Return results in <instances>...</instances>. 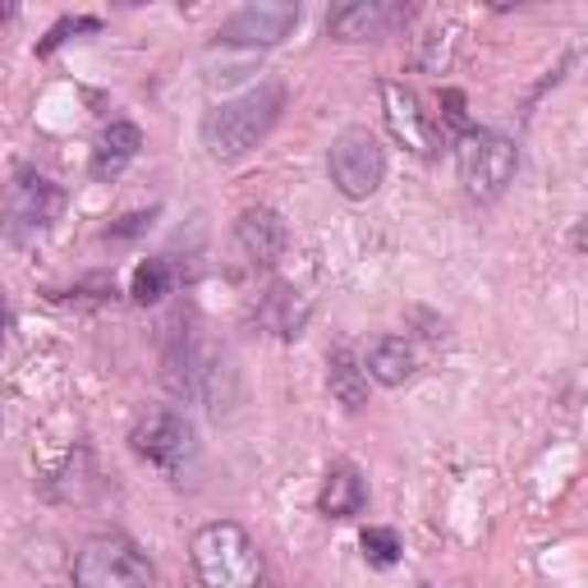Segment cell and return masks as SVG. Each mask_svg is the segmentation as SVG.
Instances as JSON below:
<instances>
[{
	"mask_svg": "<svg viewBox=\"0 0 588 588\" xmlns=\"http://www.w3.org/2000/svg\"><path fill=\"white\" fill-rule=\"evenodd\" d=\"M65 212V189L38 175V171H19L10 184H6V231L14 244H28L46 235L55 221Z\"/></svg>",
	"mask_w": 588,
	"mask_h": 588,
	"instance_id": "7",
	"label": "cell"
},
{
	"mask_svg": "<svg viewBox=\"0 0 588 588\" xmlns=\"http://www.w3.org/2000/svg\"><path fill=\"white\" fill-rule=\"evenodd\" d=\"M189 556L203 588H263V556L248 528H239L235 520L203 524L189 543Z\"/></svg>",
	"mask_w": 588,
	"mask_h": 588,
	"instance_id": "2",
	"label": "cell"
},
{
	"mask_svg": "<svg viewBox=\"0 0 588 588\" xmlns=\"http://www.w3.org/2000/svg\"><path fill=\"white\" fill-rule=\"evenodd\" d=\"M138 148H143V129H138L133 120H110L101 133H97V148H93V180H120L125 165L138 157Z\"/></svg>",
	"mask_w": 588,
	"mask_h": 588,
	"instance_id": "12",
	"label": "cell"
},
{
	"mask_svg": "<svg viewBox=\"0 0 588 588\" xmlns=\"http://www.w3.org/2000/svg\"><path fill=\"white\" fill-rule=\"evenodd\" d=\"M0 350H6V313H0Z\"/></svg>",
	"mask_w": 588,
	"mask_h": 588,
	"instance_id": "22",
	"label": "cell"
},
{
	"mask_svg": "<svg viewBox=\"0 0 588 588\" xmlns=\"http://www.w3.org/2000/svg\"><path fill=\"white\" fill-rule=\"evenodd\" d=\"M363 373L382 386H405L418 373V354L405 335H382V341H373L368 359H363Z\"/></svg>",
	"mask_w": 588,
	"mask_h": 588,
	"instance_id": "14",
	"label": "cell"
},
{
	"mask_svg": "<svg viewBox=\"0 0 588 588\" xmlns=\"http://www.w3.org/2000/svg\"><path fill=\"white\" fill-rule=\"evenodd\" d=\"M418 588H432V584H418Z\"/></svg>",
	"mask_w": 588,
	"mask_h": 588,
	"instance_id": "23",
	"label": "cell"
},
{
	"mask_svg": "<svg viewBox=\"0 0 588 588\" xmlns=\"http://www.w3.org/2000/svg\"><path fill=\"white\" fill-rule=\"evenodd\" d=\"M281 110H286V88L276 78H263L254 88H244L239 97H226L207 110L203 116V148L216 161H239L276 129Z\"/></svg>",
	"mask_w": 588,
	"mask_h": 588,
	"instance_id": "1",
	"label": "cell"
},
{
	"mask_svg": "<svg viewBox=\"0 0 588 588\" xmlns=\"http://www.w3.org/2000/svg\"><path fill=\"white\" fill-rule=\"evenodd\" d=\"M97 28H101V19H61V23H55L51 33L38 42V55H51L55 46H65L74 33H97Z\"/></svg>",
	"mask_w": 588,
	"mask_h": 588,
	"instance_id": "19",
	"label": "cell"
},
{
	"mask_svg": "<svg viewBox=\"0 0 588 588\" xmlns=\"http://www.w3.org/2000/svg\"><path fill=\"white\" fill-rule=\"evenodd\" d=\"M327 382H331V396L341 400L350 414L368 405V373H363V363H359L350 350H335V354H331Z\"/></svg>",
	"mask_w": 588,
	"mask_h": 588,
	"instance_id": "16",
	"label": "cell"
},
{
	"mask_svg": "<svg viewBox=\"0 0 588 588\" xmlns=\"http://www.w3.org/2000/svg\"><path fill=\"white\" fill-rule=\"evenodd\" d=\"M409 10L405 6H386V0H345L327 14V33L335 42H368L382 38L386 28H396Z\"/></svg>",
	"mask_w": 588,
	"mask_h": 588,
	"instance_id": "11",
	"label": "cell"
},
{
	"mask_svg": "<svg viewBox=\"0 0 588 588\" xmlns=\"http://www.w3.org/2000/svg\"><path fill=\"white\" fill-rule=\"evenodd\" d=\"M148 221H152L148 212H133V216H125V226H110L106 235H110V239H125V235H138V231H143V226H148Z\"/></svg>",
	"mask_w": 588,
	"mask_h": 588,
	"instance_id": "21",
	"label": "cell"
},
{
	"mask_svg": "<svg viewBox=\"0 0 588 588\" xmlns=\"http://www.w3.org/2000/svg\"><path fill=\"white\" fill-rule=\"evenodd\" d=\"M129 295H133V303H161L165 295H171V267H165L161 258L138 263L133 281H129Z\"/></svg>",
	"mask_w": 588,
	"mask_h": 588,
	"instance_id": "17",
	"label": "cell"
},
{
	"mask_svg": "<svg viewBox=\"0 0 588 588\" xmlns=\"http://www.w3.org/2000/svg\"><path fill=\"white\" fill-rule=\"evenodd\" d=\"M441 106H446V125H451V129H460V133H464V129H473V125H469V116H464V93L446 88V93H441Z\"/></svg>",
	"mask_w": 588,
	"mask_h": 588,
	"instance_id": "20",
	"label": "cell"
},
{
	"mask_svg": "<svg viewBox=\"0 0 588 588\" xmlns=\"http://www.w3.org/2000/svg\"><path fill=\"white\" fill-rule=\"evenodd\" d=\"M295 23H299V6H290V0H258V6H244L239 14H231L226 23H221L216 42L258 51V46L286 42L295 33Z\"/></svg>",
	"mask_w": 588,
	"mask_h": 588,
	"instance_id": "8",
	"label": "cell"
},
{
	"mask_svg": "<svg viewBox=\"0 0 588 588\" xmlns=\"http://www.w3.org/2000/svg\"><path fill=\"white\" fill-rule=\"evenodd\" d=\"M327 171H331V184L345 193L350 203H363L373 199L386 180V148L373 129L363 125H350L331 138V152H327Z\"/></svg>",
	"mask_w": 588,
	"mask_h": 588,
	"instance_id": "5",
	"label": "cell"
},
{
	"mask_svg": "<svg viewBox=\"0 0 588 588\" xmlns=\"http://www.w3.org/2000/svg\"><path fill=\"white\" fill-rule=\"evenodd\" d=\"M258 322L281 335V341H295L308 322V299H299V290H290V286H271V295L258 308Z\"/></svg>",
	"mask_w": 588,
	"mask_h": 588,
	"instance_id": "15",
	"label": "cell"
},
{
	"mask_svg": "<svg viewBox=\"0 0 588 588\" xmlns=\"http://www.w3.org/2000/svg\"><path fill=\"white\" fill-rule=\"evenodd\" d=\"M359 547H363V556H368V566H377V570L396 566V562H400V552H405L396 528H363Z\"/></svg>",
	"mask_w": 588,
	"mask_h": 588,
	"instance_id": "18",
	"label": "cell"
},
{
	"mask_svg": "<svg viewBox=\"0 0 588 588\" xmlns=\"http://www.w3.org/2000/svg\"><path fill=\"white\" fill-rule=\"evenodd\" d=\"M363 506H368V483L354 464H331L327 479H322V492H318V511L327 520H354Z\"/></svg>",
	"mask_w": 588,
	"mask_h": 588,
	"instance_id": "13",
	"label": "cell"
},
{
	"mask_svg": "<svg viewBox=\"0 0 588 588\" xmlns=\"http://www.w3.org/2000/svg\"><path fill=\"white\" fill-rule=\"evenodd\" d=\"M235 244H239V254H244L248 267L267 271V267L281 263L290 235H286V221L276 216L271 207H244L239 221H235Z\"/></svg>",
	"mask_w": 588,
	"mask_h": 588,
	"instance_id": "10",
	"label": "cell"
},
{
	"mask_svg": "<svg viewBox=\"0 0 588 588\" xmlns=\"http://www.w3.org/2000/svg\"><path fill=\"white\" fill-rule=\"evenodd\" d=\"M515 165H520V152L506 133L464 129L456 138V171L473 203H496L506 193V184L515 180Z\"/></svg>",
	"mask_w": 588,
	"mask_h": 588,
	"instance_id": "3",
	"label": "cell"
},
{
	"mask_svg": "<svg viewBox=\"0 0 588 588\" xmlns=\"http://www.w3.org/2000/svg\"><path fill=\"white\" fill-rule=\"evenodd\" d=\"M377 93H382V120H386L391 138L409 152H432L437 148V125L424 110V97H418L414 88H405V83H396V78H382Z\"/></svg>",
	"mask_w": 588,
	"mask_h": 588,
	"instance_id": "9",
	"label": "cell"
},
{
	"mask_svg": "<svg viewBox=\"0 0 588 588\" xmlns=\"http://www.w3.org/2000/svg\"><path fill=\"white\" fill-rule=\"evenodd\" d=\"M152 562L129 538L101 534L74 552V588H152Z\"/></svg>",
	"mask_w": 588,
	"mask_h": 588,
	"instance_id": "4",
	"label": "cell"
},
{
	"mask_svg": "<svg viewBox=\"0 0 588 588\" xmlns=\"http://www.w3.org/2000/svg\"><path fill=\"white\" fill-rule=\"evenodd\" d=\"M133 456H143L148 464H157L161 473H171L175 483H184V473L199 460V437H193L189 418L175 409H148L138 414V424L129 432Z\"/></svg>",
	"mask_w": 588,
	"mask_h": 588,
	"instance_id": "6",
	"label": "cell"
}]
</instances>
